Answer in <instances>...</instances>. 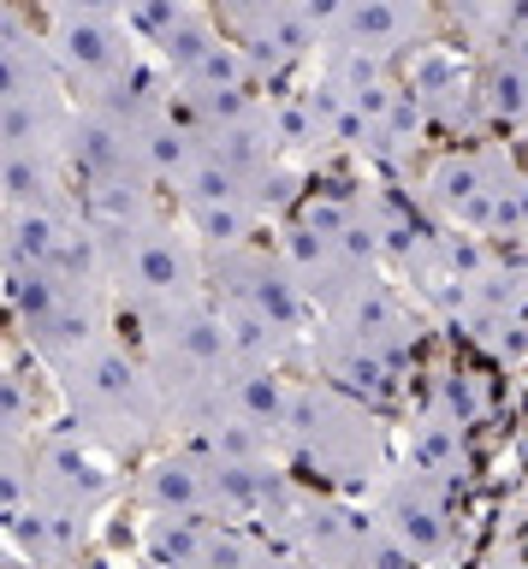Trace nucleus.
Returning <instances> with one entry per match:
<instances>
[{"label": "nucleus", "mask_w": 528, "mask_h": 569, "mask_svg": "<svg viewBox=\"0 0 528 569\" xmlns=\"http://www.w3.org/2000/svg\"><path fill=\"white\" fill-rule=\"evenodd\" d=\"M37 30H42V48H48V60H54L72 101H101V96L131 89L137 78H149V53H143V42H137L131 18L42 0V24Z\"/></svg>", "instance_id": "nucleus-10"}, {"label": "nucleus", "mask_w": 528, "mask_h": 569, "mask_svg": "<svg viewBox=\"0 0 528 569\" xmlns=\"http://www.w3.org/2000/svg\"><path fill=\"white\" fill-rule=\"evenodd\" d=\"M60 7H83V12H113V18H126L131 0H60Z\"/></svg>", "instance_id": "nucleus-20"}, {"label": "nucleus", "mask_w": 528, "mask_h": 569, "mask_svg": "<svg viewBox=\"0 0 528 569\" xmlns=\"http://www.w3.org/2000/svg\"><path fill=\"white\" fill-rule=\"evenodd\" d=\"M12 563H19V551H12V540L0 533V569H12Z\"/></svg>", "instance_id": "nucleus-21"}, {"label": "nucleus", "mask_w": 528, "mask_h": 569, "mask_svg": "<svg viewBox=\"0 0 528 569\" xmlns=\"http://www.w3.org/2000/svg\"><path fill=\"white\" fill-rule=\"evenodd\" d=\"M90 231H96L101 273H108L119 320L208 291L202 284V243L185 231V220L172 213L167 196L90 213Z\"/></svg>", "instance_id": "nucleus-7"}, {"label": "nucleus", "mask_w": 528, "mask_h": 569, "mask_svg": "<svg viewBox=\"0 0 528 569\" xmlns=\"http://www.w3.org/2000/svg\"><path fill=\"white\" fill-rule=\"evenodd\" d=\"M137 516V551L149 563H172V569H250V563H291L286 546L273 533H261L232 516H155V510H131Z\"/></svg>", "instance_id": "nucleus-12"}, {"label": "nucleus", "mask_w": 528, "mask_h": 569, "mask_svg": "<svg viewBox=\"0 0 528 569\" xmlns=\"http://www.w3.org/2000/svg\"><path fill=\"white\" fill-rule=\"evenodd\" d=\"M439 36L434 0H339L315 48H350V53H380V60H404Z\"/></svg>", "instance_id": "nucleus-14"}, {"label": "nucleus", "mask_w": 528, "mask_h": 569, "mask_svg": "<svg viewBox=\"0 0 528 569\" xmlns=\"http://www.w3.org/2000/svg\"><path fill=\"white\" fill-rule=\"evenodd\" d=\"M404 196L428 226L457 238H528V167L499 137H469L446 154H428L404 178Z\"/></svg>", "instance_id": "nucleus-6"}, {"label": "nucleus", "mask_w": 528, "mask_h": 569, "mask_svg": "<svg viewBox=\"0 0 528 569\" xmlns=\"http://www.w3.org/2000/svg\"><path fill=\"white\" fill-rule=\"evenodd\" d=\"M131 338V350L143 356L155 391H161V416L167 433H202L220 416L226 380L238 368V350L226 338L208 291L167 302V309H143L131 320H119Z\"/></svg>", "instance_id": "nucleus-4"}, {"label": "nucleus", "mask_w": 528, "mask_h": 569, "mask_svg": "<svg viewBox=\"0 0 528 569\" xmlns=\"http://www.w3.org/2000/svg\"><path fill=\"white\" fill-rule=\"evenodd\" d=\"M72 101L60 83L54 60L42 48V30L19 12V0H0V119L30 113V107H60Z\"/></svg>", "instance_id": "nucleus-16"}, {"label": "nucleus", "mask_w": 528, "mask_h": 569, "mask_svg": "<svg viewBox=\"0 0 528 569\" xmlns=\"http://www.w3.org/2000/svg\"><path fill=\"white\" fill-rule=\"evenodd\" d=\"M24 498L66 516L72 528L96 533L101 516H108L113 505H126V462H119L113 451H101L96 439H83L78 427L42 421L37 439H30Z\"/></svg>", "instance_id": "nucleus-9"}, {"label": "nucleus", "mask_w": 528, "mask_h": 569, "mask_svg": "<svg viewBox=\"0 0 528 569\" xmlns=\"http://www.w3.org/2000/svg\"><path fill=\"white\" fill-rule=\"evenodd\" d=\"M279 451L297 480L362 498L392 462V439H386V421L368 398L321 380V373H303V380H291Z\"/></svg>", "instance_id": "nucleus-5"}, {"label": "nucleus", "mask_w": 528, "mask_h": 569, "mask_svg": "<svg viewBox=\"0 0 528 569\" xmlns=\"http://www.w3.org/2000/svg\"><path fill=\"white\" fill-rule=\"evenodd\" d=\"M404 89L421 107L428 131H475L481 113H475V53L446 42V36H428L421 48H410L398 60Z\"/></svg>", "instance_id": "nucleus-13"}, {"label": "nucleus", "mask_w": 528, "mask_h": 569, "mask_svg": "<svg viewBox=\"0 0 528 569\" xmlns=\"http://www.w3.org/2000/svg\"><path fill=\"white\" fill-rule=\"evenodd\" d=\"M42 380L60 403V421L96 439L101 451H113L119 462H137L149 445L167 439L161 391H155L143 356L131 350V338L119 327L60 356L54 368H42Z\"/></svg>", "instance_id": "nucleus-2"}, {"label": "nucleus", "mask_w": 528, "mask_h": 569, "mask_svg": "<svg viewBox=\"0 0 528 569\" xmlns=\"http://www.w3.org/2000/svg\"><path fill=\"white\" fill-rule=\"evenodd\" d=\"M37 427H42L37 386L0 356V439H37Z\"/></svg>", "instance_id": "nucleus-19"}, {"label": "nucleus", "mask_w": 528, "mask_h": 569, "mask_svg": "<svg viewBox=\"0 0 528 569\" xmlns=\"http://www.w3.org/2000/svg\"><path fill=\"white\" fill-rule=\"evenodd\" d=\"M392 462H404V469H416V475L446 480V487H464V480H469V416L451 398L416 403L410 421H404V439H398Z\"/></svg>", "instance_id": "nucleus-17"}, {"label": "nucleus", "mask_w": 528, "mask_h": 569, "mask_svg": "<svg viewBox=\"0 0 528 569\" xmlns=\"http://www.w3.org/2000/svg\"><path fill=\"white\" fill-rule=\"evenodd\" d=\"M475 113L492 131H528V0L510 12V24L475 53Z\"/></svg>", "instance_id": "nucleus-15"}, {"label": "nucleus", "mask_w": 528, "mask_h": 569, "mask_svg": "<svg viewBox=\"0 0 528 569\" xmlns=\"http://www.w3.org/2000/svg\"><path fill=\"white\" fill-rule=\"evenodd\" d=\"M416 345H421V302L380 267V273L357 279L321 309H309L303 368L380 409L386 398H398Z\"/></svg>", "instance_id": "nucleus-1"}, {"label": "nucleus", "mask_w": 528, "mask_h": 569, "mask_svg": "<svg viewBox=\"0 0 528 569\" xmlns=\"http://www.w3.org/2000/svg\"><path fill=\"white\" fill-rule=\"evenodd\" d=\"M368 516L404 563H446L464 546V516H457V487L434 475H416L404 462H386V475L362 492Z\"/></svg>", "instance_id": "nucleus-11"}, {"label": "nucleus", "mask_w": 528, "mask_h": 569, "mask_svg": "<svg viewBox=\"0 0 528 569\" xmlns=\"http://www.w3.org/2000/svg\"><path fill=\"white\" fill-rule=\"evenodd\" d=\"M0 302L12 309V327H19L37 368H54L60 356H72L78 345L119 327L108 279L48 273V267H7L0 273Z\"/></svg>", "instance_id": "nucleus-8"}, {"label": "nucleus", "mask_w": 528, "mask_h": 569, "mask_svg": "<svg viewBox=\"0 0 528 569\" xmlns=\"http://www.w3.org/2000/svg\"><path fill=\"white\" fill-rule=\"evenodd\" d=\"M202 284L238 362H268V368L303 362L309 302L297 291V279L286 273V261H279L273 231L202 249Z\"/></svg>", "instance_id": "nucleus-3"}, {"label": "nucleus", "mask_w": 528, "mask_h": 569, "mask_svg": "<svg viewBox=\"0 0 528 569\" xmlns=\"http://www.w3.org/2000/svg\"><path fill=\"white\" fill-rule=\"evenodd\" d=\"M522 0H434V18L457 36V48L481 53L492 36L510 24V12H517Z\"/></svg>", "instance_id": "nucleus-18"}]
</instances>
